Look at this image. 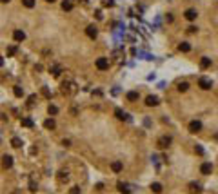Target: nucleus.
Returning a JSON list of instances; mask_svg holds the SVG:
<instances>
[{
	"label": "nucleus",
	"mask_w": 218,
	"mask_h": 194,
	"mask_svg": "<svg viewBox=\"0 0 218 194\" xmlns=\"http://www.w3.org/2000/svg\"><path fill=\"white\" fill-rule=\"evenodd\" d=\"M0 2H2V4H7V2H9V0H0Z\"/></svg>",
	"instance_id": "a19ab883"
},
{
	"label": "nucleus",
	"mask_w": 218,
	"mask_h": 194,
	"mask_svg": "<svg viewBox=\"0 0 218 194\" xmlns=\"http://www.w3.org/2000/svg\"><path fill=\"white\" fill-rule=\"evenodd\" d=\"M116 187H118V190H120L122 194H129V192H131V189H129V185H127V183H122V181H120Z\"/></svg>",
	"instance_id": "dca6fc26"
},
{
	"label": "nucleus",
	"mask_w": 218,
	"mask_h": 194,
	"mask_svg": "<svg viewBox=\"0 0 218 194\" xmlns=\"http://www.w3.org/2000/svg\"><path fill=\"white\" fill-rule=\"evenodd\" d=\"M184 16H185L187 20H191V22H193V20H196V16H198V13H196V9H187V11L184 13Z\"/></svg>",
	"instance_id": "9d476101"
},
{
	"label": "nucleus",
	"mask_w": 218,
	"mask_h": 194,
	"mask_svg": "<svg viewBox=\"0 0 218 194\" xmlns=\"http://www.w3.org/2000/svg\"><path fill=\"white\" fill-rule=\"evenodd\" d=\"M151 190L153 192H156V194H160L164 189H162V183H158V181H155V183H151Z\"/></svg>",
	"instance_id": "f3484780"
},
{
	"label": "nucleus",
	"mask_w": 218,
	"mask_h": 194,
	"mask_svg": "<svg viewBox=\"0 0 218 194\" xmlns=\"http://www.w3.org/2000/svg\"><path fill=\"white\" fill-rule=\"evenodd\" d=\"M62 9L64 11H71L73 9V2H71V0H64V2H62Z\"/></svg>",
	"instance_id": "aec40b11"
},
{
	"label": "nucleus",
	"mask_w": 218,
	"mask_h": 194,
	"mask_svg": "<svg viewBox=\"0 0 218 194\" xmlns=\"http://www.w3.org/2000/svg\"><path fill=\"white\" fill-rule=\"evenodd\" d=\"M24 38H26V33H24V31H20V29H15V31H13V40H15V42H22Z\"/></svg>",
	"instance_id": "6e6552de"
},
{
	"label": "nucleus",
	"mask_w": 218,
	"mask_h": 194,
	"mask_svg": "<svg viewBox=\"0 0 218 194\" xmlns=\"http://www.w3.org/2000/svg\"><path fill=\"white\" fill-rule=\"evenodd\" d=\"M11 145L18 149V147H22V145H24V143H22V140H20V138H13V140H11Z\"/></svg>",
	"instance_id": "bb28decb"
},
{
	"label": "nucleus",
	"mask_w": 218,
	"mask_h": 194,
	"mask_svg": "<svg viewBox=\"0 0 218 194\" xmlns=\"http://www.w3.org/2000/svg\"><path fill=\"white\" fill-rule=\"evenodd\" d=\"M176 89H178V91H180V93H185V91H187V89H189V83H187V82H180V83H178V87H176Z\"/></svg>",
	"instance_id": "5701e85b"
},
{
	"label": "nucleus",
	"mask_w": 218,
	"mask_h": 194,
	"mask_svg": "<svg viewBox=\"0 0 218 194\" xmlns=\"http://www.w3.org/2000/svg\"><path fill=\"white\" fill-rule=\"evenodd\" d=\"M96 69H100V71H105V69H109V60L107 58H96Z\"/></svg>",
	"instance_id": "20e7f679"
},
{
	"label": "nucleus",
	"mask_w": 218,
	"mask_h": 194,
	"mask_svg": "<svg viewBox=\"0 0 218 194\" xmlns=\"http://www.w3.org/2000/svg\"><path fill=\"white\" fill-rule=\"evenodd\" d=\"M200 172H202V174H205V176H209L211 172H213V163H202Z\"/></svg>",
	"instance_id": "1a4fd4ad"
},
{
	"label": "nucleus",
	"mask_w": 218,
	"mask_h": 194,
	"mask_svg": "<svg viewBox=\"0 0 218 194\" xmlns=\"http://www.w3.org/2000/svg\"><path fill=\"white\" fill-rule=\"evenodd\" d=\"M42 94L46 96V98H49V96H51V94H49V91H47V87H42Z\"/></svg>",
	"instance_id": "f704fd0d"
},
{
	"label": "nucleus",
	"mask_w": 218,
	"mask_h": 194,
	"mask_svg": "<svg viewBox=\"0 0 218 194\" xmlns=\"http://www.w3.org/2000/svg\"><path fill=\"white\" fill-rule=\"evenodd\" d=\"M16 51H18V47H16V46L7 47V56H15V55H16Z\"/></svg>",
	"instance_id": "c85d7f7f"
},
{
	"label": "nucleus",
	"mask_w": 218,
	"mask_h": 194,
	"mask_svg": "<svg viewBox=\"0 0 218 194\" xmlns=\"http://www.w3.org/2000/svg\"><path fill=\"white\" fill-rule=\"evenodd\" d=\"M44 127H46V129H55V127H56V123H55V120H53V118H47L46 122H44Z\"/></svg>",
	"instance_id": "412c9836"
},
{
	"label": "nucleus",
	"mask_w": 218,
	"mask_h": 194,
	"mask_svg": "<svg viewBox=\"0 0 218 194\" xmlns=\"http://www.w3.org/2000/svg\"><path fill=\"white\" fill-rule=\"evenodd\" d=\"M73 87H75L73 82H64V83H62V93H64V94H69V93L73 91Z\"/></svg>",
	"instance_id": "423d86ee"
},
{
	"label": "nucleus",
	"mask_w": 218,
	"mask_h": 194,
	"mask_svg": "<svg viewBox=\"0 0 218 194\" xmlns=\"http://www.w3.org/2000/svg\"><path fill=\"white\" fill-rule=\"evenodd\" d=\"M113 4H115L113 0H104V6H105V7H113Z\"/></svg>",
	"instance_id": "473e14b6"
},
{
	"label": "nucleus",
	"mask_w": 218,
	"mask_h": 194,
	"mask_svg": "<svg viewBox=\"0 0 218 194\" xmlns=\"http://www.w3.org/2000/svg\"><path fill=\"white\" fill-rule=\"evenodd\" d=\"M47 2H51V4H53V2H56V0H47Z\"/></svg>",
	"instance_id": "79ce46f5"
},
{
	"label": "nucleus",
	"mask_w": 218,
	"mask_h": 194,
	"mask_svg": "<svg viewBox=\"0 0 218 194\" xmlns=\"http://www.w3.org/2000/svg\"><path fill=\"white\" fill-rule=\"evenodd\" d=\"M178 51H182V53H189V51H191V46L187 44V42H182V44H178Z\"/></svg>",
	"instance_id": "a211bd4d"
},
{
	"label": "nucleus",
	"mask_w": 218,
	"mask_h": 194,
	"mask_svg": "<svg viewBox=\"0 0 218 194\" xmlns=\"http://www.w3.org/2000/svg\"><path fill=\"white\" fill-rule=\"evenodd\" d=\"M200 131H202V122H198V120H193V122L189 123V133L196 134V133H200Z\"/></svg>",
	"instance_id": "f03ea898"
},
{
	"label": "nucleus",
	"mask_w": 218,
	"mask_h": 194,
	"mask_svg": "<svg viewBox=\"0 0 218 194\" xmlns=\"http://www.w3.org/2000/svg\"><path fill=\"white\" fill-rule=\"evenodd\" d=\"M51 73H53V76H60L62 67H60V66H53V67H51Z\"/></svg>",
	"instance_id": "b1692460"
},
{
	"label": "nucleus",
	"mask_w": 218,
	"mask_h": 194,
	"mask_svg": "<svg viewBox=\"0 0 218 194\" xmlns=\"http://www.w3.org/2000/svg\"><path fill=\"white\" fill-rule=\"evenodd\" d=\"M33 102H35V96H29V102H27V105L31 107V105H33Z\"/></svg>",
	"instance_id": "4c0bfd02"
},
{
	"label": "nucleus",
	"mask_w": 218,
	"mask_h": 194,
	"mask_svg": "<svg viewBox=\"0 0 218 194\" xmlns=\"http://www.w3.org/2000/svg\"><path fill=\"white\" fill-rule=\"evenodd\" d=\"M171 143H173V138H171V136H160L158 142H156V145H158L160 149H167Z\"/></svg>",
	"instance_id": "f257e3e1"
},
{
	"label": "nucleus",
	"mask_w": 218,
	"mask_h": 194,
	"mask_svg": "<svg viewBox=\"0 0 218 194\" xmlns=\"http://www.w3.org/2000/svg\"><path fill=\"white\" fill-rule=\"evenodd\" d=\"M2 165H4L6 169H11V167H13V158H11V156H7V154H6V156H2Z\"/></svg>",
	"instance_id": "f8f14e48"
},
{
	"label": "nucleus",
	"mask_w": 218,
	"mask_h": 194,
	"mask_svg": "<svg viewBox=\"0 0 218 194\" xmlns=\"http://www.w3.org/2000/svg\"><path fill=\"white\" fill-rule=\"evenodd\" d=\"M196 29H198V27H194V26H189V27H187L189 33H196Z\"/></svg>",
	"instance_id": "c9c22d12"
},
{
	"label": "nucleus",
	"mask_w": 218,
	"mask_h": 194,
	"mask_svg": "<svg viewBox=\"0 0 218 194\" xmlns=\"http://www.w3.org/2000/svg\"><path fill=\"white\" fill-rule=\"evenodd\" d=\"M202 190V185L200 183H189V192H193V194H196V192H200Z\"/></svg>",
	"instance_id": "2eb2a0df"
},
{
	"label": "nucleus",
	"mask_w": 218,
	"mask_h": 194,
	"mask_svg": "<svg viewBox=\"0 0 218 194\" xmlns=\"http://www.w3.org/2000/svg\"><path fill=\"white\" fill-rule=\"evenodd\" d=\"M194 153H196V154H200V156H202V154H204V149H202V147H200V145H196V147H194Z\"/></svg>",
	"instance_id": "7c9ffc66"
},
{
	"label": "nucleus",
	"mask_w": 218,
	"mask_h": 194,
	"mask_svg": "<svg viewBox=\"0 0 218 194\" xmlns=\"http://www.w3.org/2000/svg\"><path fill=\"white\" fill-rule=\"evenodd\" d=\"M2 66H4V58H2V56H0V67H2Z\"/></svg>",
	"instance_id": "ea45409f"
},
{
	"label": "nucleus",
	"mask_w": 218,
	"mask_h": 194,
	"mask_svg": "<svg viewBox=\"0 0 218 194\" xmlns=\"http://www.w3.org/2000/svg\"><path fill=\"white\" fill-rule=\"evenodd\" d=\"M211 63H213V60H211L209 56H204V58L200 60V66H202V69H207V67H211Z\"/></svg>",
	"instance_id": "ddd939ff"
},
{
	"label": "nucleus",
	"mask_w": 218,
	"mask_h": 194,
	"mask_svg": "<svg viewBox=\"0 0 218 194\" xmlns=\"http://www.w3.org/2000/svg\"><path fill=\"white\" fill-rule=\"evenodd\" d=\"M122 169H124V163L122 162H113L111 163V170L113 172H122Z\"/></svg>",
	"instance_id": "4468645a"
},
{
	"label": "nucleus",
	"mask_w": 218,
	"mask_h": 194,
	"mask_svg": "<svg viewBox=\"0 0 218 194\" xmlns=\"http://www.w3.org/2000/svg\"><path fill=\"white\" fill-rule=\"evenodd\" d=\"M13 93H15L16 98H22V96H24V89H22L20 85H15V87H13Z\"/></svg>",
	"instance_id": "6ab92c4d"
},
{
	"label": "nucleus",
	"mask_w": 218,
	"mask_h": 194,
	"mask_svg": "<svg viewBox=\"0 0 218 194\" xmlns=\"http://www.w3.org/2000/svg\"><path fill=\"white\" fill-rule=\"evenodd\" d=\"M47 113H49V114H53V116H55V114H58V107H56V105H49V107H47Z\"/></svg>",
	"instance_id": "cd10ccee"
},
{
	"label": "nucleus",
	"mask_w": 218,
	"mask_h": 194,
	"mask_svg": "<svg viewBox=\"0 0 218 194\" xmlns=\"http://www.w3.org/2000/svg\"><path fill=\"white\" fill-rule=\"evenodd\" d=\"M125 98H127V102H136L140 98V94H138V91H129L125 94Z\"/></svg>",
	"instance_id": "9b49d317"
},
{
	"label": "nucleus",
	"mask_w": 218,
	"mask_h": 194,
	"mask_svg": "<svg viewBox=\"0 0 218 194\" xmlns=\"http://www.w3.org/2000/svg\"><path fill=\"white\" fill-rule=\"evenodd\" d=\"M115 116H116L118 120H127V114H125L122 109H115Z\"/></svg>",
	"instance_id": "4be33fe9"
},
{
	"label": "nucleus",
	"mask_w": 218,
	"mask_h": 194,
	"mask_svg": "<svg viewBox=\"0 0 218 194\" xmlns=\"http://www.w3.org/2000/svg\"><path fill=\"white\" fill-rule=\"evenodd\" d=\"M29 190H31V192L36 190V183H35V181H29Z\"/></svg>",
	"instance_id": "72a5a7b5"
},
{
	"label": "nucleus",
	"mask_w": 218,
	"mask_h": 194,
	"mask_svg": "<svg viewBox=\"0 0 218 194\" xmlns=\"http://www.w3.org/2000/svg\"><path fill=\"white\" fill-rule=\"evenodd\" d=\"M22 4H24L26 7H29V9H31V7H35V0H22Z\"/></svg>",
	"instance_id": "c756f323"
},
{
	"label": "nucleus",
	"mask_w": 218,
	"mask_h": 194,
	"mask_svg": "<svg viewBox=\"0 0 218 194\" xmlns=\"http://www.w3.org/2000/svg\"><path fill=\"white\" fill-rule=\"evenodd\" d=\"M67 178H69V176H67V172H65V170H60V172H58V180H60V181H67Z\"/></svg>",
	"instance_id": "393cba45"
},
{
	"label": "nucleus",
	"mask_w": 218,
	"mask_h": 194,
	"mask_svg": "<svg viewBox=\"0 0 218 194\" xmlns=\"http://www.w3.org/2000/svg\"><path fill=\"white\" fill-rule=\"evenodd\" d=\"M95 16H96V18H98V20H102V11H100V9H98V11H96V13H95Z\"/></svg>",
	"instance_id": "e433bc0d"
},
{
	"label": "nucleus",
	"mask_w": 218,
	"mask_h": 194,
	"mask_svg": "<svg viewBox=\"0 0 218 194\" xmlns=\"http://www.w3.org/2000/svg\"><path fill=\"white\" fill-rule=\"evenodd\" d=\"M198 85H200V89H204V91H209V89L213 87V82H211L209 78H205V76H202V78L198 80Z\"/></svg>",
	"instance_id": "7ed1b4c3"
},
{
	"label": "nucleus",
	"mask_w": 218,
	"mask_h": 194,
	"mask_svg": "<svg viewBox=\"0 0 218 194\" xmlns=\"http://www.w3.org/2000/svg\"><path fill=\"white\" fill-rule=\"evenodd\" d=\"M85 35L89 36V38H93V40H95V38H96V35H98V29L91 24V26H87V27H85Z\"/></svg>",
	"instance_id": "39448f33"
},
{
	"label": "nucleus",
	"mask_w": 218,
	"mask_h": 194,
	"mask_svg": "<svg viewBox=\"0 0 218 194\" xmlns=\"http://www.w3.org/2000/svg\"><path fill=\"white\" fill-rule=\"evenodd\" d=\"M145 105H147V107H155V105H158V96H155V94L147 96V98H145Z\"/></svg>",
	"instance_id": "0eeeda50"
},
{
	"label": "nucleus",
	"mask_w": 218,
	"mask_h": 194,
	"mask_svg": "<svg viewBox=\"0 0 218 194\" xmlns=\"http://www.w3.org/2000/svg\"><path fill=\"white\" fill-rule=\"evenodd\" d=\"M104 189V183H96V190H102Z\"/></svg>",
	"instance_id": "58836bf2"
},
{
	"label": "nucleus",
	"mask_w": 218,
	"mask_h": 194,
	"mask_svg": "<svg viewBox=\"0 0 218 194\" xmlns=\"http://www.w3.org/2000/svg\"><path fill=\"white\" fill-rule=\"evenodd\" d=\"M69 194H80V187H71Z\"/></svg>",
	"instance_id": "2f4dec72"
},
{
	"label": "nucleus",
	"mask_w": 218,
	"mask_h": 194,
	"mask_svg": "<svg viewBox=\"0 0 218 194\" xmlns=\"http://www.w3.org/2000/svg\"><path fill=\"white\" fill-rule=\"evenodd\" d=\"M22 125H24V127H33L35 123H33L31 118H22Z\"/></svg>",
	"instance_id": "a878e982"
}]
</instances>
